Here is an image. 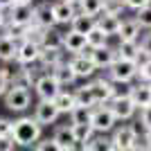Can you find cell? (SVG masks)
I'll return each instance as SVG.
<instances>
[{"label": "cell", "mask_w": 151, "mask_h": 151, "mask_svg": "<svg viewBox=\"0 0 151 151\" xmlns=\"http://www.w3.org/2000/svg\"><path fill=\"white\" fill-rule=\"evenodd\" d=\"M43 138V126L36 122L34 115H20L14 120V140L18 147H34Z\"/></svg>", "instance_id": "1"}, {"label": "cell", "mask_w": 151, "mask_h": 151, "mask_svg": "<svg viewBox=\"0 0 151 151\" xmlns=\"http://www.w3.org/2000/svg\"><path fill=\"white\" fill-rule=\"evenodd\" d=\"M138 124L140 122H133V124H124V126H115L113 129L111 140H113V145H115L117 151H131L140 142V129L142 126H138Z\"/></svg>", "instance_id": "2"}, {"label": "cell", "mask_w": 151, "mask_h": 151, "mask_svg": "<svg viewBox=\"0 0 151 151\" xmlns=\"http://www.w3.org/2000/svg\"><path fill=\"white\" fill-rule=\"evenodd\" d=\"M138 63L135 61H126V59H115V63L106 70V77L111 81L117 83H133L138 79Z\"/></svg>", "instance_id": "3"}, {"label": "cell", "mask_w": 151, "mask_h": 151, "mask_svg": "<svg viewBox=\"0 0 151 151\" xmlns=\"http://www.w3.org/2000/svg\"><path fill=\"white\" fill-rule=\"evenodd\" d=\"M2 99H5V108H9L14 113H25L32 106V90L23 88V86H9Z\"/></svg>", "instance_id": "4"}, {"label": "cell", "mask_w": 151, "mask_h": 151, "mask_svg": "<svg viewBox=\"0 0 151 151\" xmlns=\"http://www.w3.org/2000/svg\"><path fill=\"white\" fill-rule=\"evenodd\" d=\"M34 23V5H14L7 9V27L23 29Z\"/></svg>", "instance_id": "5"}, {"label": "cell", "mask_w": 151, "mask_h": 151, "mask_svg": "<svg viewBox=\"0 0 151 151\" xmlns=\"http://www.w3.org/2000/svg\"><path fill=\"white\" fill-rule=\"evenodd\" d=\"M34 95H36L38 99H47V101H54V97H57L59 93H61V83L52 77V72H41V77L36 79V83H34Z\"/></svg>", "instance_id": "6"}, {"label": "cell", "mask_w": 151, "mask_h": 151, "mask_svg": "<svg viewBox=\"0 0 151 151\" xmlns=\"http://www.w3.org/2000/svg\"><path fill=\"white\" fill-rule=\"evenodd\" d=\"M93 129L95 133H111L115 129V124H117V120H115V115L113 111L108 108V104H104V106H95L93 108Z\"/></svg>", "instance_id": "7"}, {"label": "cell", "mask_w": 151, "mask_h": 151, "mask_svg": "<svg viewBox=\"0 0 151 151\" xmlns=\"http://www.w3.org/2000/svg\"><path fill=\"white\" fill-rule=\"evenodd\" d=\"M41 52H43V47L36 41H29V38L20 41L18 52H16V65H36L41 59Z\"/></svg>", "instance_id": "8"}, {"label": "cell", "mask_w": 151, "mask_h": 151, "mask_svg": "<svg viewBox=\"0 0 151 151\" xmlns=\"http://www.w3.org/2000/svg\"><path fill=\"white\" fill-rule=\"evenodd\" d=\"M68 63H70V68L75 70V75L77 79H83V81H88V79H93L99 70L95 68V63L90 61L88 57V50L83 52V54H75V57H68Z\"/></svg>", "instance_id": "9"}, {"label": "cell", "mask_w": 151, "mask_h": 151, "mask_svg": "<svg viewBox=\"0 0 151 151\" xmlns=\"http://www.w3.org/2000/svg\"><path fill=\"white\" fill-rule=\"evenodd\" d=\"M88 86H90V90H93V97H95V101H97V106H104V104H108V101L113 99V81H111L106 75L90 79Z\"/></svg>", "instance_id": "10"}, {"label": "cell", "mask_w": 151, "mask_h": 151, "mask_svg": "<svg viewBox=\"0 0 151 151\" xmlns=\"http://www.w3.org/2000/svg\"><path fill=\"white\" fill-rule=\"evenodd\" d=\"M34 117H36V122L41 126H50L61 117V113H59V108L54 106V101L38 99L36 104H34Z\"/></svg>", "instance_id": "11"}, {"label": "cell", "mask_w": 151, "mask_h": 151, "mask_svg": "<svg viewBox=\"0 0 151 151\" xmlns=\"http://www.w3.org/2000/svg\"><path fill=\"white\" fill-rule=\"evenodd\" d=\"M52 12H54V20H57V27L68 25L72 23L77 14H79V7L68 2V0H52Z\"/></svg>", "instance_id": "12"}, {"label": "cell", "mask_w": 151, "mask_h": 151, "mask_svg": "<svg viewBox=\"0 0 151 151\" xmlns=\"http://www.w3.org/2000/svg\"><path fill=\"white\" fill-rule=\"evenodd\" d=\"M108 108L113 111L117 122H129V120H133V115L138 113V108L131 101V97H115V99L108 101Z\"/></svg>", "instance_id": "13"}, {"label": "cell", "mask_w": 151, "mask_h": 151, "mask_svg": "<svg viewBox=\"0 0 151 151\" xmlns=\"http://www.w3.org/2000/svg\"><path fill=\"white\" fill-rule=\"evenodd\" d=\"M88 50L86 45V34H79L75 29H68L63 32V52L68 57H75V54H83Z\"/></svg>", "instance_id": "14"}, {"label": "cell", "mask_w": 151, "mask_h": 151, "mask_svg": "<svg viewBox=\"0 0 151 151\" xmlns=\"http://www.w3.org/2000/svg\"><path fill=\"white\" fill-rule=\"evenodd\" d=\"M88 57L97 70H108L117 59V50L113 45H104V47H97V50H88Z\"/></svg>", "instance_id": "15"}, {"label": "cell", "mask_w": 151, "mask_h": 151, "mask_svg": "<svg viewBox=\"0 0 151 151\" xmlns=\"http://www.w3.org/2000/svg\"><path fill=\"white\" fill-rule=\"evenodd\" d=\"M34 23L43 29H50V27H57V20H54V12H52V0H41V2H34Z\"/></svg>", "instance_id": "16"}, {"label": "cell", "mask_w": 151, "mask_h": 151, "mask_svg": "<svg viewBox=\"0 0 151 151\" xmlns=\"http://www.w3.org/2000/svg\"><path fill=\"white\" fill-rule=\"evenodd\" d=\"M131 101L135 104V108H145L151 104V83H145V81H138L131 86Z\"/></svg>", "instance_id": "17"}, {"label": "cell", "mask_w": 151, "mask_h": 151, "mask_svg": "<svg viewBox=\"0 0 151 151\" xmlns=\"http://www.w3.org/2000/svg\"><path fill=\"white\" fill-rule=\"evenodd\" d=\"M140 36H142V27L135 23V18L133 16L122 18L120 32H117V41H140Z\"/></svg>", "instance_id": "18"}, {"label": "cell", "mask_w": 151, "mask_h": 151, "mask_svg": "<svg viewBox=\"0 0 151 151\" xmlns=\"http://www.w3.org/2000/svg\"><path fill=\"white\" fill-rule=\"evenodd\" d=\"M63 61H65V52L63 50H43L41 52V59H38V68L43 72H52Z\"/></svg>", "instance_id": "19"}, {"label": "cell", "mask_w": 151, "mask_h": 151, "mask_svg": "<svg viewBox=\"0 0 151 151\" xmlns=\"http://www.w3.org/2000/svg\"><path fill=\"white\" fill-rule=\"evenodd\" d=\"M52 77L61 83V88H70V86H75V83L79 81V79H77V75H75V70L70 68L68 59H65L63 63H59L57 68L52 70Z\"/></svg>", "instance_id": "20"}, {"label": "cell", "mask_w": 151, "mask_h": 151, "mask_svg": "<svg viewBox=\"0 0 151 151\" xmlns=\"http://www.w3.org/2000/svg\"><path fill=\"white\" fill-rule=\"evenodd\" d=\"M97 25H99L101 29L106 32L111 38H113V36H117V32H120L122 16H117V14H106V12H101L99 16H97Z\"/></svg>", "instance_id": "21"}, {"label": "cell", "mask_w": 151, "mask_h": 151, "mask_svg": "<svg viewBox=\"0 0 151 151\" xmlns=\"http://www.w3.org/2000/svg\"><path fill=\"white\" fill-rule=\"evenodd\" d=\"M16 52H18V43L14 41L9 34H0V61L2 63H16Z\"/></svg>", "instance_id": "22"}, {"label": "cell", "mask_w": 151, "mask_h": 151, "mask_svg": "<svg viewBox=\"0 0 151 151\" xmlns=\"http://www.w3.org/2000/svg\"><path fill=\"white\" fill-rule=\"evenodd\" d=\"M54 106L59 108L61 115H70L77 108V99H75V90H65L63 88L61 93L54 97Z\"/></svg>", "instance_id": "23"}, {"label": "cell", "mask_w": 151, "mask_h": 151, "mask_svg": "<svg viewBox=\"0 0 151 151\" xmlns=\"http://www.w3.org/2000/svg\"><path fill=\"white\" fill-rule=\"evenodd\" d=\"M43 50H63V32L59 27H50L43 32V41H41Z\"/></svg>", "instance_id": "24"}, {"label": "cell", "mask_w": 151, "mask_h": 151, "mask_svg": "<svg viewBox=\"0 0 151 151\" xmlns=\"http://www.w3.org/2000/svg\"><path fill=\"white\" fill-rule=\"evenodd\" d=\"M95 27H97V18H95V16H88V14H83V12H79L75 18H72V23H70V29L79 32V34H88Z\"/></svg>", "instance_id": "25"}, {"label": "cell", "mask_w": 151, "mask_h": 151, "mask_svg": "<svg viewBox=\"0 0 151 151\" xmlns=\"http://www.w3.org/2000/svg\"><path fill=\"white\" fill-rule=\"evenodd\" d=\"M115 50H117V59L138 61V57H140V43L138 41H120Z\"/></svg>", "instance_id": "26"}, {"label": "cell", "mask_w": 151, "mask_h": 151, "mask_svg": "<svg viewBox=\"0 0 151 151\" xmlns=\"http://www.w3.org/2000/svg\"><path fill=\"white\" fill-rule=\"evenodd\" d=\"M52 138L57 140L59 145L63 147V151L65 149H70V147L77 142V138H75V129H72V124H63V126H57V131H54V135Z\"/></svg>", "instance_id": "27"}, {"label": "cell", "mask_w": 151, "mask_h": 151, "mask_svg": "<svg viewBox=\"0 0 151 151\" xmlns=\"http://www.w3.org/2000/svg\"><path fill=\"white\" fill-rule=\"evenodd\" d=\"M108 34L104 29H101L99 25L95 27V29H90L88 34H86V45H88V50H97V47H104V45H111L108 43Z\"/></svg>", "instance_id": "28"}, {"label": "cell", "mask_w": 151, "mask_h": 151, "mask_svg": "<svg viewBox=\"0 0 151 151\" xmlns=\"http://www.w3.org/2000/svg\"><path fill=\"white\" fill-rule=\"evenodd\" d=\"M75 99H77V106H88V108L97 106V101H95L93 90H90L88 83H83V86H77V88H75Z\"/></svg>", "instance_id": "29"}, {"label": "cell", "mask_w": 151, "mask_h": 151, "mask_svg": "<svg viewBox=\"0 0 151 151\" xmlns=\"http://www.w3.org/2000/svg\"><path fill=\"white\" fill-rule=\"evenodd\" d=\"M88 151H115V145L104 133H95L93 140L88 142Z\"/></svg>", "instance_id": "30"}, {"label": "cell", "mask_w": 151, "mask_h": 151, "mask_svg": "<svg viewBox=\"0 0 151 151\" xmlns=\"http://www.w3.org/2000/svg\"><path fill=\"white\" fill-rule=\"evenodd\" d=\"M93 122V108L88 106H77L70 113V124H90Z\"/></svg>", "instance_id": "31"}, {"label": "cell", "mask_w": 151, "mask_h": 151, "mask_svg": "<svg viewBox=\"0 0 151 151\" xmlns=\"http://www.w3.org/2000/svg\"><path fill=\"white\" fill-rule=\"evenodd\" d=\"M79 12H83V14H88V16H99L101 12H104V0H81L79 2Z\"/></svg>", "instance_id": "32"}, {"label": "cell", "mask_w": 151, "mask_h": 151, "mask_svg": "<svg viewBox=\"0 0 151 151\" xmlns=\"http://www.w3.org/2000/svg\"><path fill=\"white\" fill-rule=\"evenodd\" d=\"M133 18H135V23L142 27V32H151V5L142 7L138 12H133Z\"/></svg>", "instance_id": "33"}, {"label": "cell", "mask_w": 151, "mask_h": 151, "mask_svg": "<svg viewBox=\"0 0 151 151\" xmlns=\"http://www.w3.org/2000/svg\"><path fill=\"white\" fill-rule=\"evenodd\" d=\"M72 129H75L77 142H86V145H88L90 140H93V135H95L93 124H72Z\"/></svg>", "instance_id": "34"}, {"label": "cell", "mask_w": 151, "mask_h": 151, "mask_svg": "<svg viewBox=\"0 0 151 151\" xmlns=\"http://www.w3.org/2000/svg\"><path fill=\"white\" fill-rule=\"evenodd\" d=\"M12 79H14V68H7L2 65L0 68V97H5L9 86H12Z\"/></svg>", "instance_id": "35"}, {"label": "cell", "mask_w": 151, "mask_h": 151, "mask_svg": "<svg viewBox=\"0 0 151 151\" xmlns=\"http://www.w3.org/2000/svg\"><path fill=\"white\" fill-rule=\"evenodd\" d=\"M32 149H34V151H63V147L59 145L54 138H41Z\"/></svg>", "instance_id": "36"}, {"label": "cell", "mask_w": 151, "mask_h": 151, "mask_svg": "<svg viewBox=\"0 0 151 151\" xmlns=\"http://www.w3.org/2000/svg\"><path fill=\"white\" fill-rule=\"evenodd\" d=\"M138 81L151 83V57L147 59L145 63H140V70H138Z\"/></svg>", "instance_id": "37"}, {"label": "cell", "mask_w": 151, "mask_h": 151, "mask_svg": "<svg viewBox=\"0 0 151 151\" xmlns=\"http://www.w3.org/2000/svg\"><path fill=\"white\" fill-rule=\"evenodd\" d=\"M140 126H142V129H151V104L149 106H145V108H140Z\"/></svg>", "instance_id": "38"}, {"label": "cell", "mask_w": 151, "mask_h": 151, "mask_svg": "<svg viewBox=\"0 0 151 151\" xmlns=\"http://www.w3.org/2000/svg\"><path fill=\"white\" fill-rule=\"evenodd\" d=\"M7 135H14V120L0 117V138H7Z\"/></svg>", "instance_id": "39"}, {"label": "cell", "mask_w": 151, "mask_h": 151, "mask_svg": "<svg viewBox=\"0 0 151 151\" xmlns=\"http://www.w3.org/2000/svg\"><path fill=\"white\" fill-rule=\"evenodd\" d=\"M140 52H145L151 57V32H142V36H140Z\"/></svg>", "instance_id": "40"}, {"label": "cell", "mask_w": 151, "mask_h": 151, "mask_svg": "<svg viewBox=\"0 0 151 151\" xmlns=\"http://www.w3.org/2000/svg\"><path fill=\"white\" fill-rule=\"evenodd\" d=\"M16 140H14V135H7V138H0V151H14L16 149Z\"/></svg>", "instance_id": "41"}, {"label": "cell", "mask_w": 151, "mask_h": 151, "mask_svg": "<svg viewBox=\"0 0 151 151\" xmlns=\"http://www.w3.org/2000/svg\"><path fill=\"white\" fill-rule=\"evenodd\" d=\"M126 9H131V12H138V9H142V7L151 5V0H124Z\"/></svg>", "instance_id": "42"}, {"label": "cell", "mask_w": 151, "mask_h": 151, "mask_svg": "<svg viewBox=\"0 0 151 151\" xmlns=\"http://www.w3.org/2000/svg\"><path fill=\"white\" fill-rule=\"evenodd\" d=\"M131 151H151V147H149V145H147L145 140H142V142H138V145L133 147V149H131Z\"/></svg>", "instance_id": "43"}, {"label": "cell", "mask_w": 151, "mask_h": 151, "mask_svg": "<svg viewBox=\"0 0 151 151\" xmlns=\"http://www.w3.org/2000/svg\"><path fill=\"white\" fill-rule=\"evenodd\" d=\"M7 27V12L5 9H0V32Z\"/></svg>", "instance_id": "44"}, {"label": "cell", "mask_w": 151, "mask_h": 151, "mask_svg": "<svg viewBox=\"0 0 151 151\" xmlns=\"http://www.w3.org/2000/svg\"><path fill=\"white\" fill-rule=\"evenodd\" d=\"M9 7H14V0H0V9H9Z\"/></svg>", "instance_id": "45"}, {"label": "cell", "mask_w": 151, "mask_h": 151, "mask_svg": "<svg viewBox=\"0 0 151 151\" xmlns=\"http://www.w3.org/2000/svg\"><path fill=\"white\" fill-rule=\"evenodd\" d=\"M142 140H145L147 145L151 147V129H147V131H145V135H142Z\"/></svg>", "instance_id": "46"}, {"label": "cell", "mask_w": 151, "mask_h": 151, "mask_svg": "<svg viewBox=\"0 0 151 151\" xmlns=\"http://www.w3.org/2000/svg\"><path fill=\"white\" fill-rule=\"evenodd\" d=\"M36 0H14V5H34Z\"/></svg>", "instance_id": "47"}, {"label": "cell", "mask_w": 151, "mask_h": 151, "mask_svg": "<svg viewBox=\"0 0 151 151\" xmlns=\"http://www.w3.org/2000/svg\"><path fill=\"white\" fill-rule=\"evenodd\" d=\"M68 2H72V5H79V2H81V0H68Z\"/></svg>", "instance_id": "48"}, {"label": "cell", "mask_w": 151, "mask_h": 151, "mask_svg": "<svg viewBox=\"0 0 151 151\" xmlns=\"http://www.w3.org/2000/svg\"><path fill=\"white\" fill-rule=\"evenodd\" d=\"M115 151H117V149H115Z\"/></svg>", "instance_id": "49"}]
</instances>
